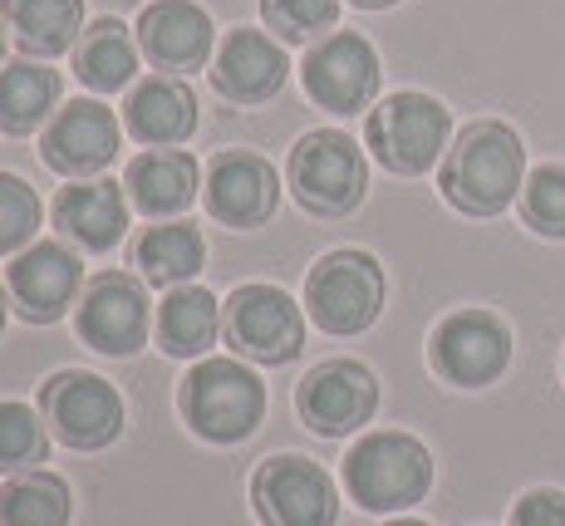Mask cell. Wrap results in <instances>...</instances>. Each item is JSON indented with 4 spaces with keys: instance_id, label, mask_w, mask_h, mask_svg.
Instances as JSON below:
<instances>
[{
    "instance_id": "cb8c5ba5",
    "label": "cell",
    "mask_w": 565,
    "mask_h": 526,
    "mask_svg": "<svg viewBox=\"0 0 565 526\" xmlns=\"http://www.w3.org/2000/svg\"><path fill=\"white\" fill-rule=\"evenodd\" d=\"M138 54H143V50H138L134 30H128L124 20L104 15V20H94V25H84L79 45H74V74H79L84 90L118 94V90H128V84H134Z\"/></svg>"
},
{
    "instance_id": "7c38bea8",
    "label": "cell",
    "mask_w": 565,
    "mask_h": 526,
    "mask_svg": "<svg viewBox=\"0 0 565 526\" xmlns=\"http://www.w3.org/2000/svg\"><path fill=\"white\" fill-rule=\"evenodd\" d=\"M148 325H153V311H148V286L128 271H104V276L89 281V291L79 295V311H74V330L89 349L99 355H138L148 345Z\"/></svg>"
},
{
    "instance_id": "4dcf8cb0",
    "label": "cell",
    "mask_w": 565,
    "mask_h": 526,
    "mask_svg": "<svg viewBox=\"0 0 565 526\" xmlns=\"http://www.w3.org/2000/svg\"><path fill=\"white\" fill-rule=\"evenodd\" d=\"M40 232V197L15 172H0V256H20Z\"/></svg>"
},
{
    "instance_id": "52a82bcc",
    "label": "cell",
    "mask_w": 565,
    "mask_h": 526,
    "mask_svg": "<svg viewBox=\"0 0 565 526\" xmlns=\"http://www.w3.org/2000/svg\"><path fill=\"white\" fill-rule=\"evenodd\" d=\"M222 335L252 365H290L306 349V315L280 286H236L222 305Z\"/></svg>"
},
{
    "instance_id": "9c48e42d",
    "label": "cell",
    "mask_w": 565,
    "mask_h": 526,
    "mask_svg": "<svg viewBox=\"0 0 565 526\" xmlns=\"http://www.w3.org/2000/svg\"><path fill=\"white\" fill-rule=\"evenodd\" d=\"M252 507L266 526H334L340 492H334V477L320 463L280 453L256 467Z\"/></svg>"
},
{
    "instance_id": "f1b7e54d",
    "label": "cell",
    "mask_w": 565,
    "mask_h": 526,
    "mask_svg": "<svg viewBox=\"0 0 565 526\" xmlns=\"http://www.w3.org/2000/svg\"><path fill=\"white\" fill-rule=\"evenodd\" d=\"M521 217L531 232L541 236H565V162H541L521 182Z\"/></svg>"
},
{
    "instance_id": "8fae6325",
    "label": "cell",
    "mask_w": 565,
    "mask_h": 526,
    "mask_svg": "<svg viewBox=\"0 0 565 526\" xmlns=\"http://www.w3.org/2000/svg\"><path fill=\"white\" fill-rule=\"evenodd\" d=\"M428 359L448 383L458 389H487L512 365V330L492 311H452L433 330Z\"/></svg>"
},
{
    "instance_id": "4316f807",
    "label": "cell",
    "mask_w": 565,
    "mask_h": 526,
    "mask_svg": "<svg viewBox=\"0 0 565 526\" xmlns=\"http://www.w3.org/2000/svg\"><path fill=\"white\" fill-rule=\"evenodd\" d=\"M70 482L45 473V467H30L0 487V526H70Z\"/></svg>"
},
{
    "instance_id": "d4e9b609",
    "label": "cell",
    "mask_w": 565,
    "mask_h": 526,
    "mask_svg": "<svg viewBox=\"0 0 565 526\" xmlns=\"http://www.w3.org/2000/svg\"><path fill=\"white\" fill-rule=\"evenodd\" d=\"M0 20L30 60H54L84 35V0H0Z\"/></svg>"
},
{
    "instance_id": "5b68a950",
    "label": "cell",
    "mask_w": 565,
    "mask_h": 526,
    "mask_svg": "<svg viewBox=\"0 0 565 526\" xmlns=\"http://www.w3.org/2000/svg\"><path fill=\"white\" fill-rule=\"evenodd\" d=\"M286 172H290L296 202L315 217H350L364 202V188H369L364 148L344 128H310L290 148Z\"/></svg>"
},
{
    "instance_id": "d590c367",
    "label": "cell",
    "mask_w": 565,
    "mask_h": 526,
    "mask_svg": "<svg viewBox=\"0 0 565 526\" xmlns=\"http://www.w3.org/2000/svg\"><path fill=\"white\" fill-rule=\"evenodd\" d=\"M0 64H6V20H0Z\"/></svg>"
},
{
    "instance_id": "44dd1931",
    "label": "cell",
    "mask_w": 565,
    "mask_h": 526,
    "mask_svg": "<svg viewBox=\"0 0 565 526\" xmlns=\"http://www.w3.org/2000/svg\"><path fill=\"white\" fill-rule=\"evenodd\" d=\"M124 124L138 144L148 148H178L198 128V98L178 74H153L143 80L124 104Z\"/></svg>"
},
{
    "instance_id": "6da1fadb",
    "label": "cell",
    "mask_w": 565,
    "mask_h": 526,
    "mask_svg": "<svg viewBox=\"0 0 565 526\" xmlns=\"http://www.w3.org/2000/svg\"><path fill=\"white\" fill-rule=\"evenodd\" d=\"M521 182H526V148H521L516 128L497 124V118L467 124L438 172L443 197H448L462 217L507 212L521 197Z\"/></svg>"
},
{
    "instance_id": "f546056e",
    "label": "cell",
    "mask_w": 565,
    "mask_h": 526,
    "mask_svg": "<svg viewBox=\"0 0 565 526\" xmlns=\"http://www.w3.org/2000/svg\"><path fill=\"white\" fill-rule=\"evenodd\" d=\"M266 30H276L286 45H306V40H324L340 20V0H260Z\"/></svg>"
},
{
    "instance_id": "ffe728a7",
    "label": "cell",
    "mask_w": 565,
    "mask_h": 526,
    "mask_svg": "<svg viewBox=\"0 0 565 526\" xmlns=\"http://www.w3.org/2000/svg\"><path fill=\"white\" fill-rule=\"evenodd\" d=\"M124 188H128V202L138 207L143 217H182L202 192V172H198V158L188 148H148L128 162L124 172Z\"/></svg>"
},
{
    "instance_id": "4fadbf2b",
    "label": "cell",
    "mask_w": 565,
    "mask_h": 526,
    "mask_svg": "<svg viewBox=\"0 0 565 526\" xmlns=\"http://www.w3.org/2000/svg\"><path fill=\"white\" fill-rule=\"evenodd\" d=\"M296 409L306 419V429H315L320 438L360 433L379 409V379L360 359H324L300 379Z\"/></svg>"
},
{
    "instance_id": "603a6c76",
    "label": "cell",
    "mask_w": 565,
    "mask_h": 526,
    "mask_svg": "<svg viewBox=\"0 0 565 526\" xmlns=\"http://www.w3.org/2000/svg\"><path fill=\"white\" fill-rule=\"evenodd\" d=\"M60 74L45 60H10L0 64V128L15 138L45 128L60 114Z\"/></svg>"
},
{
    "instance_id": "836d02e7",
    "label": "cell",
    "mask_w": 565,
    "mask_h": 526,
    "mask_svg": "<svg viewBox=\"0 0 565 526\" xmlns=\"http://www.w3.org/2000/svg\"><path fill=\"white\" fill-rule=\"evenodd\" d=\"M6 315H10V301H6V286H0V330H6Z\"/></svg>"
},
{
    "instance_id": "5bb4252c",
    "label": "cell",
    "mask_w": 565,
    "mask_h": 526,
    "mask_svg": "<svg viewBox=\"0 0 565 526\" xmlns=\"http://www.w3.org/2000/svg\"><path fill=\"white\" fill-rule=\"evenodd\" d=\"M84 261L64 241H30L6 271V291L30 325H54L79 305Z\"/></svg>"
},
{
    "instance_id": "8992f818",
    "label": "cell",
    "mask_w": 565,
    "mask_h": 526,
    "mask_svg": "<svg viewBox=\"0 0 565 526\" xmlns=\"http://www.w3.org/2000/svg\"><path fill=\"white\" fill-rule=\"evenodd\" d=\"M384 266L369 251H330L306 276V315L324 335H360L384 311Z\"/></svg>"
},
{
    "instance_id": "9a60e30c",
    "label": "cell",
    "mask_w": 565,
    "mask_h": 526,
    "mask_svg": "<svg viewBox=\"0 0 565 526\" xmlns=\"http://www.w3.org/2000/svg\"><path fill=\"white\" fill-rule=\"evenodd\" d=\"M40 152L60 178L79 182L104 172L108 162L118 158V118L114 108L99 104V98H70L60 114L45 124V138H40Z\"/></svg>"
},
{
    "instance_id": "2e32d148",
    "label": "cell",
    "mask_w": 565,
    "mask_h": 526,
    "mask_svg": "<svg viewBox=\"0 0 565 526\" xmlns=\"http://www.w3.org/2000/svg\"><path fill=\"white\" fill-rule=\"evenodd\" d=\"M202 197H206V212L222 227L252 232V227H260L276 212L280 182H276V168H270L260 152L232 148L212 162V172H206V182H202Z\"/></svg>"
},
{
    "instance_id": "7a4b0ae2",
    "label": "cell",
    "mask_w": 565,
    "mask_h": 526,
    "mask_svg": "<svg viewBox=\"0 0 565 526\" xmlns=\"http://www.w3.org/2000/svg\"><path fill=\"white\" fill-rule=\"evenodd\" d=\"M433 487V453L413 433L379 429L344 453V492L364 512H404Z\"/></svg>"
},
{
    "instance_id": "277c9868",
    "label": "cell",
    "mask_w": 565,
    "mask_h": 526,
    "mask_svg": "<svg viewBox=\"0 0 565 526\" xmlns=\"http://www.w3.org/2000/svg\"><path fill=\"white\" fill-rule=\"evenodd\" d=\"M448 138H452V114L433 94L418 90H398L379 98L364 124L369 152L398 178H423L438 158H448Z\"/></svg>"
},
{
    "instance_id": "1f68e13d",
    "label": "cell",
    "mask_w": 565,
    "mask_h": 526,
    "mask_svg": "<svg viewBox=\"0 0 565 526\" xmlns=\"http://www.w3.org/2000/svg\"><path fill=\"white\" fill-rule=\"evenodd\" d=\"M512 526H565V492L531 487L512 507Z\"/></svg>"
},
{
    "instance_id": "30bf717a",
    "label": "cell",
    "mask_w": 565,
    "mask_h": 526,
    "mask_svg": "<svg viewBox=\"0 0 565 526\" xmlns=\"http://www.w3.org/2000/svg\"><path fill=\"white\" fill-rule=\"evenodd\" d=\"M300 80H306V94L324 114L350 118L374 104L384 70H379V54L364 35H354V30H330V35L315 40L306 50Z\"/></svg>"
},
{
    "instance_id": "ac0fdd59",
    "label": "cell",
    "mask_w": 565,
    "mask_h": 526,
    "mask_svg": "<svg viewBox=\"0 0 565 526\" xmlns=\"http://www.w3.org/2000/svg\"><path fill=\"white\" fill-rule=\"evenodd\" d=\"M54 227L79 251H114L128 232V188L108 178L64 182L50 207Z\"/></svg>"
},
{
    "instance_id": "484cf974",
    "label": "cell",
    "mask_w": 565,
    "mask_h": 526,
    "mask_svg": "<svg viewBox=\"0 0 565 526\" xmlns=\"http://www.w3.org/2000/svg\"><path fill=\"white\" fill-rule=\"evenodd\" d=\"M134 266L148 286H188L206 266V241L192 222H162L148 227L134 246Z\"/></svg>"
},
{
    "instance_id": "e575fe53",
    "label": "cell",
    "mask_w": 565,
    "mask_h": 526,
    "mask_svg": "<svg viewBox=\"0 0 565 526\" xmlns=\"http://www.w3.org/2000/svg\"><path fill=\"white\" fill-rule=\"evenodd\" d=\"M384 526H428V522H418V517H394V522H384Z\"/></svg>"
},
{
    "instance_id": "7402d4cb",
    "label": "cell",
    "mask_w": 565,
    "mask_h": 526,
    "mask_svg": "<svg viewBox=\"0 0 565 526\" xmlns=\"http://www.w3.org/2000/svg\"><path fill=\"white\" fill-rule=\"evenodd\" d=\"M153 335L172 359H206V349L222 339V305L198 281L172 286L153 315Z\"/></svg>"
},
{
    "instance_id": "d6986e66",
    "label": "cell",
    "mask_w": 565,
    "mask_h": 526,
    "mask_svg": "<svg viewBox=\"0 0 565 526\" xmlns=\"http://www.w3.org/2000/svg\"><path fill=\"white\" fill-rule=\"evenodd\" d=\"M290 74V60L266 30H226L222 50H216V64H212V84L222 98L232 104H266V98L280 94Z\"/></svg>"
},
{
    "instance_id": "ba28073f",
    "label": "cell",
    "mask_w": 565,
    "mask_h": 526,
    "mask_svg": "<svg viewBox=\"0 0 565 526\" xmlns=\"http://www.w3.org/2000/svg\"><path fill=\"white\" fill-rule=\"evenodd\" d=\"M40 413H45L54 438L64 448H79V453H99L124 433V399L114 383L89 375V369L50 375L40 389Z\"/></svg>"
},
{
    "instance_id": "d6a6232c",
    "label": "cell",
    "mask_w": 565,
    "mask_h": 526,
    "mask_svg": "<svg viewBox=\"0 0 565 526\" xmlns=\"http://www.w3.org/2000/svg\"><path fill=\"white\" fill-rule=\"evenodd\" d=\"M354 10H388V6H398V0H350Z\"/></svg>"
},
{
    "instance_id": "83f0119b",
    "label": "cell",
    "mask_w": 565,
    "mask_h": 526,
    "mask_svg": "<svg viewBox=\"0 0 565 526\" xmlns=\"http://www.w3.org/2000/svg\"><path fill=\"white\" fill-rule=\"evenodd\" d=\"M45 453L50 438L40 413L15 399L0 403V473H30L35 463H45Z\"/></svg>"
},
{
    "instance_id": "e0dca14e",
    "label": "cell",
    "mask_w": 565,
    "mask_h": 526,
    "mask_svg": "<svg viewBox=\"0 0 565 526\" xmlns=\"http://www.w3.org/2000/svg\"><path fill=\"white\" fill-rule=\"evenodd\" d=\"M138 50L162 74H192L212 60L216 25L198 0H153L138 15Z\"/></svg>"
},
{
    "instance_id": "3957f363",
    "label": "cell",
    "mask_w": 565,
    "mask_h": 526,
    "mask_svg": "<svg viewBox=\"0 0 565 526\" xmlns=\"http://www.w3.org/2000/svg\"><path fill=\"white\" fill-rule=\"evenodd\" d=\"M178 403L188 429L206 443H246L266 419V383L242 359H198Z\"/></svg>"
}]
</instances>
